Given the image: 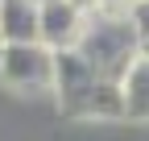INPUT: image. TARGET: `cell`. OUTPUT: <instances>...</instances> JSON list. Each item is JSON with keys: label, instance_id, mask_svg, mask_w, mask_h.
<instances>
[{"label": "cell", "instance_id": "obj_1", "mask_svg": "<svg viewBox=\"0 0 149 141\" xmlns=\"http://www.w3.org/2000/svg\"><path fill=\"white\" fill-rule=\"evenodd\" d=\"M54 96L66 116L79 120H124L120 83H108L79 50L54 54Z\"/></svg>", "mask_w": 149, "mask_h": 141}, {"label": "cell", "instance_id": "obj_2", "mask_svg": "<svg viewBox=\"0 0 149 141\" xmlns=\"http://www.w3.org/2000/svg\"><path fill=\"white\" fill-rule=\"evenodd\" d=\"M74 50H79L108 83H120L124 70L141 58V33L128 21V13H91Z\"/></svg>", "mask_w": 149, "mask_h": 141}, {"label": "cell", "instance_id": "obj_3", "mask_svg": "<svg viewBox=\"0 0 149 141\" xmlns=\"http://www.w3.org/2000/svg\"><path fill=\"white\" fill-rule=\"evenodd\" d=\"M0 83H8L13 91H54V50H46L42 42L4 46Z\"/></svg>", "mask_w": 149, "mask_h": 141}, {"label": "cell", "instance_id": "obj_4", "mask_svg": "<svg viewBox=\"0 0 149 141\" xmlns=\"http://www.w3.org/2000/svg\"><path fill=\"white\" fill-rule=\"evenodd\" d=\"M87 17L79 8H70L66 0H37V42L46 50H74L83 38Z\"/></svg>", "mask_w": 149, "mask_h": 141}, {"label": "cell", "instance_id": "obj_5", "mask_svg": "<svg viewBox=\"0 0 149 141\" xmlns=\"http://www.w3.org/2000/svg\"><path fill=\"white\" fill-rule=\"evenodd\" d=\"M0 38L4 46L37 42V0H0Z\"/></svg>", "mask_w": 149, "mask_h": 141}, {"label": "cell", "instance_id": "obj_6", "mask_svg": "<svg viewBox=\"0 0 149 141\" xmlns=\"http://www.w3.org/2000/svg\"><path fill=\"white\" fill-rule=\"evenodd\" d=\"M120 96H124V120H149V54L141 50V58L124 70L120 79Z\"/></svg>", "mask_w": 149, "mask_h": 141}, {"label": "cell", "instance_id": "obj_7", "mask_svg": "<svg viewBox=\"0 0 149 141\" xmlns=\"http://www.w3.org/2000/svg\"><path fill=\"white\" fill-rule=\"evenodd\" d=\"M128 21L137 25V33H141V46L149 42V0H137L133 8H128Z\"/></svg>", "mask_w": 149, "mask_h": 141}, {"label": "cell", "instance_id": "obj_8", "mask_svg": "<svg viewBox=\"0 0 149 141\" xmlns=\"http://www.w3.org/2000/svg\"><path fill=\"white\" fill-rule=\"evenodd\" d=\"M137 0H100V13H128Z\"/></svg>", "mask_w": 149, "mask_h": 141}, {"label": "cell", "instance_id": "obj_9", "mask_svg": "<svg viewBox=\"0 0 149 141\" xmlns=\"http://www.w3.org/2000/svg\"><path fill=\"white\" fill-rule=\"evenodd\" d=\"M70 8H79L83 17H91V13H100V0H66Z\"/></svg>", "mask_w": 149, "mask_h": 141}, {"label": "cell", "instance_id": "obj_10", "mask_svg": "<svg viewBox=\"0 0 149 141\" xmlns=\"http://www.w3.org/2000/svg\"><path fill=\"white\" fill-rule=\"evenodd\" d=\"M0 58H4V38H0Z\"/></svg>", "mask_w": 149, "mask_h": 141}, {"label": "cell", "instance_id": "obj_11", "mask_svg": "<svg viewBox=\"0 0 149 141\" xmlns=\"http://www.w3.org/2000/svg\"><path fill=\"white\" fill-rule=\"evenodd\" d=\"M141 50H145V54H149V42H145V46H141Z\"/></svg>", "mask_w": 149, "mask_h": 141}]
</instances>
